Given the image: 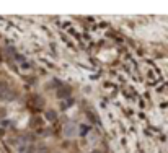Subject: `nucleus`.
<instances>
[{
	"mask_svg": "<svg viewBox=\"0 0 168 153\" xmlns=\"http://www.w3.org/2000/svg\"><path fill=\"white\" fill-rule=\"evenodd\" d=\"M64 134H65V137H74L77 134V129H75L74 124H69V126H65V129H64Z\"/></svg>",
	"mask_w": 168,
	"mask_h": 153,
	"instance_id": "1",
	"label": "nucleus"
},
{
	"mask_svg": "<svg viewBox=\"0 0 168 153\" xmlns=\"http://www.w3.org/2000/svg\"><path fill=\"white\" fill-rule=\"evenodd\" d=\"M88 132H90L88 126H82V127H80V135H82V137H87V135H88Z\"/></svg>",
	"mask_w": 168,
	"mask_h": 153,
	"instance_id": "2",
	"label": "nucleus"
},
{
	"mask_svg": "<svg viewBox=\"0 0 168 153\" xmlns=\"http://www.w3.org/2000/svg\"><path fill=\"white\" fill-rule=\"evenodd\" d=\"M46 117L49 119V120H55L57 114H55V111H47V112H46Z\"/></svg>",
	"mask_w": 168,
	"mask_h": 153,
	"instance_id": "3",
	"label": "nucleus"
},
{
	"mask_svg": "<svg viewBox=\"0 0 168 153\" xmlns=\"http://www.w3.org/2000/svg\"><path fill=\"white\" fill-rule=\"evenodd\" d=\"M90 153H100V151H90Z\"/></svg>",
	"mask_w": 168,
	"mask_h": 153,
	"instance_id": "4",
	"label": "nucleus"
}]
</instances>
